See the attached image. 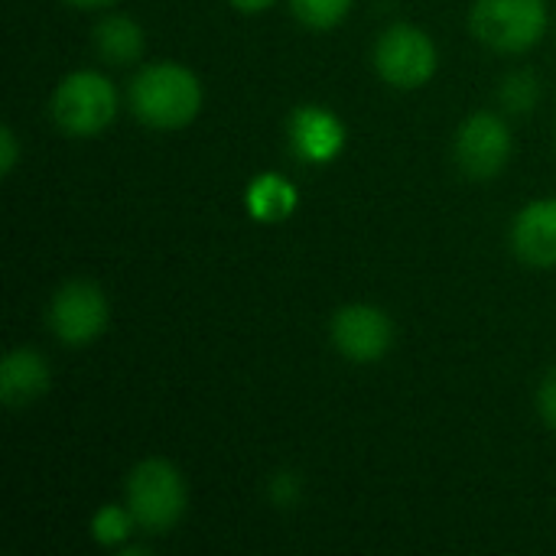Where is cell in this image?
I'll return each mask as SVG.
<instances>
[{"instance_id": "9", "label": "cell", "mask_w": 556, "mask_h": 556, "mask_svg": "<svg viewBox=\"0 0 556 556\" xmlns=\"http://www.w3.org/2000/svg\"><path fill=\"white\" fill-rule=\"evenodd\" d=\"M287 137H290V147L300 160H306L313 166H326L345 147V124L329 108L303 104L290 114Z\"/></svg>"}, {"instance_id": "7", "label": "cell", "mask_w": 556, "mask_h": 556, "mask_svg": "<svg viewBox=\"0 0 556 556\" xmlns=\"http://www.w3.org/2000/svg\"><path fill=\"white\" fill-rule=\"evenodd\" d=\"M511 150H515L511 130H508L505 117L495 111L469 114L453 137L456 166L469 179H495L508 166Z\"/></svg>"}, {"instance_id": "12", "label": "cell", "mask_w": 556, "mask_h": 556, "mask_svg": "<svg viewBox=\"0 0 556 556\" xmlns=\"http://www.w3.org/2000/svg\"><path fill=\"white\" fill-rule=\"evenodd\" d=\"M91 42H94L98 59H104L111 65H130L143 55L147 36L137 20H130L124 13H108L104 20L94 23Z\"/></svg>"}, {"instance_id": "16", "label": "cell", "mask_w": 556, "mask_h": 556, "mask_svg": "<svg viewBox=\"0 0 556 556\" xmlns=\"http://www.w3.org/2000/svg\"><path fill=\"white\" fill-rule=\"evenodd\" d=\"M498 98L505 104V111L511 114H531L541 101V81L534 72L528 68H518L511 75H505L502 88H498Z\"/></svg>"}, {"instance_id": "2", "label": "cell", "mask_w": 556, "mask_h": 556, "mask_svg": "<svg viewBox=\"0 0 556 556\" xmlns=\"http://www.w3.org/2000/svg\"><path fill=\"white\" fill-rule=\"evenodd\" d=\"M124 505L143 534H169L186 518V479L169 459H143L127 472Z\"/></svg>"}, {"instance_id": "10", "label": "cell", "mask_w": 556, "mask_h": 556, "mask_svg": "<svg viewBox=\"0 0 556 556\" xmlns=\"http://www.w3.org/2000/svg\"><path fill=\"white\" fill-rule=\"evenodd\" d=\"M511 251L521 264L551 270L556 267V199L525 205L511 222Z\"/></svg>"}, {"instance_id": "3", "label": "cell", "mask_w": 556, "mask_h": 556, "mask_svg": "<svg viewBox=\"0 0 556 556\" xmlns=\"http://www.w3.org/2000/svg\"><path fill=\"white\" fill-rule=\"evenodd\" d=\"M117 88L104 72L94 68H78L72 75H65L52 98H49V117L52 124L68 134V137H98L104 134L114 117H117Z\"/></svg>"}, {"instance_id": "11", "label": "cell", "mask_w": 556, "mask_h": 556, "mask_svg": "<svg viewBox=\"0 0 556 556\" xmlns=\"http://www.w3.org/2000/svg\"><path fill=\"white\" fill-rule=\"evenodd\" d=\"M52 388V371L49 362L36 349H10L0 362V401L10 410L33 407L46 391Z\"/></svg>"}, {"instance_id": "21", "label": "cell", "mask_w": 556, "mask_h": 556, "mask_svg": "<svg viewBox=\"0 0 556 556\" xmlns=\"http://www.w3.org/2000/svg\"><path fill=\"white\" fill-rule=\"evenodd\" d=\"M68 7H78V10H104V7H111V3H117V0H65Z\"/></svg>"}, {"instance_id": "14", "label": "cell", "mask_w": 556, "mask_h": 556, "mask_svg": "<svg viewBox=\"0 0 556 556\" xmlns=\"http://www.w3.org/2000/svg\"><path fill=\"white\" fill-rule=\"evenodd\" d=\"M134 528H137V521H134V515H130V508L127 505H101L94 515H91V541L98 544V547H127V541H130V534H134Z\"/></svg>"}, {"instance_id": "6", "label": "cell", "mask_w": 556, "mask_h": 556, "mask_svg": "<svg viewBox=\"0 0 556 556\" xmlns=\"http://www.w3.org/2000/svg\"><path fill=\"white\" fill-rule=\"evenodd\" d=\"M111 319V306L104 290L94 280H68L62 283L46 309V323L52 329V336L72 349L91 345L94 339L104 336Z\"/></svg>"}, {"instance_id": "1", "label": "cell", "mask_w": 556, "mask_h": 556, "mask_svg": "<svg viewBox=\"0 0 556 556\" xmlns=\"http://www.w3.org/2000/svg\"><path fill=\"white\" fill-rule=\"evenodd\" d=\"M202 81L182 62L163 59L134 72L127 88L130 114L153 130L189 127L202 111Z\"/></svg>"}, {"instance_id": "4", "label": "cell", "mask_w": 556, "mask_h": 556, "mask_svg": "<svg viewBox=\"0 0 556 556\" xmlns=\"http://www.w3.org/2000/svg\"><path fill=\"white\" fill-rule=\"evenodd\" d=\"M469 29L485 49L521 55L547 33V0H476Z\"/></svg>"}, {"instance_id": "17", "label": "cell", "mask_w": 556, "mask_h": 556, "mask_svg": "<svg viewBox=\"0 0 556 556\" xmlns=\"http://www.w3.org/2000/svg\"><path fill=\"white\" fill-rule=\"evenodd\" d=\"M538 417L556 430V368L544 375V381L538 384Z\"/></svg>"}, {"instance_id": "15", "label": "cell", "mask_w": 556, "mask_h": 556, "mask_svg": "<svg viewBox=\"0 0 556 556\" xmlns=\"http://www.w3.org/2000/svg\"><path fill=\"white\" fill-rule=\"evenodd\" d=\"M355 0H290V13L306 26V29H336L339 23H345V16L352 13Z\"/></svg>"}, {"instance_id": "5", "label": "cell", "mask_w": 556, "mask_h": 556, "mask_svg": "<svg viewBox=\"0 0 556 556\" xmlns=\"http://www.w3.org/2000/svg\"><path fill=\"white\" fill-rule=\"evenodd\" d=\"M375 72L384 85L397 91L424 88L437 68H440V49L433 36L414 23H394L388 26L375 42Z\"/></svg>"}, {"instance_id": "18", "label": "cell", "mask_w": 556, "mask_h": 556, "mask_svg": "<svg viewBox=\"0 0 556 556\" xmlns=\"http://www.w3.org/2000/svg\"><path fill=\"white\" fill-rule=\"evenodd\" d=\"M20 156H23L20 137H16V130L7 124V127L0 130V176H3V179L13 176V169L20 166Z\"/></svg>"}, {"instance_id": "8", "label": "cell", "mask_w": 556, "mask_h": 556, "mask_svg": "<svg viewBox=\"0 0 556 556\" xmlns=\"http://www.w3.org/2000/svg\"><path fill=\"white\" fill-rule=\"evenodd\" d=\"M329 342L342 358H349L355 365H371V362H381L391 352L394 323L381 306L349 303V306L332 313Z\"/></svg>"}, {"instance_id": "20", "label": "cell", "mask_w": 556, "mask_h": 556, "mask_svg": "<svg viewBox=\"0 0 556 556\" xmlns=\"http://www.w3.org/2000/svg\"><path fill=\"white\" fill-rule=\"evenodd\" d=\"M238 13H248V16H254V13H264V10H270L277 0H228Z\"/></svg>"}, {"instance_id": "13", "label": "cell", "mask_w": 556, "mask_h": 556, "mask_svg": "<svg viewBox=\"0 0 556 556\" xmlns=\"http://www.w3.org/2000/svg\"><path fill=\"white\" fill-rule=\"evenodd\" d=\"M244 205H248V215L254 222L274 225V222H283V218H290L296 212L300 192L287 176L261 173L257 179H251V186L244 192Z\"/></svg>"}, {"instance_id": "19", "label": "cell", "mask_w": 556, "mask_h": 556, "mask_svg": "<svg viewBox=\"0 0 556 556\" xmlns=\"http://www.w3.org/2000/svg\"><path fill=\"white\" fill-rule=\"evenodd\" d=\"M274 502L277 505H293L296 502V495H300V485H296V479L293 476H277L274 479Z\"/></svg>"}]
</instances>
